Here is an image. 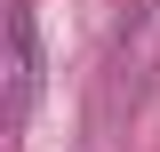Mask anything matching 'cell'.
<instances>
[{
	"label": "cell",
	"mask_w": 160,
	"mask_h": 152,
	"mask_svg": "<svg viewBox=\"0 0 160 152\" xmlns=\"http://www.w3.org/2000/svg\"><path fill=\"white\" fill-rule=\"evenodd\" d=\"M40 104V16L32 0H16L8 8V128H24Z\"/></svg>",
	"instance_id": "obj_1"
}]
</instances>
